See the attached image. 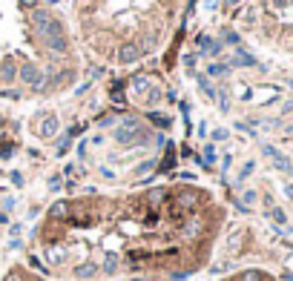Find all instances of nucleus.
Instances as JSON below:
<instances>
[{
	"label": "nucleus",
	"mask_w": 293,
	"mask_h": 281,
	"mask_svg": "<svg viewBox=\"0 0 293 281\" xmlns=\"http://www.w3.org/2000/svg\"><path fill=\"white\" fill-rule=\"evenodd\" d=\"M150 121H153V124H158V127H167V124H170V118H167V115H158V112H150Z\"/></svg>",
	"instance_id": "obj_14"
},
{
	"label": "nucleus",
	"mask_w": 293,
	"mask_h": 281,
	"mask_svg": "<svg viewBox=\"0 0 293 281\" xmlns=\"http://www.w3.org/2000/svg\"><path fill=\"white\" fill-rule=\"evenodd\" d=\"M17 78V66H14L12 60H3L0 63V83H9Z\"/></svg>",
	"instance_id": "obj_4"
},
{
	"label": "nucleus",
	"mask_w": 293,
	"mask_h": 281,
	"mask_svg": "<svg viewBox=\"0 0 293 281\" xmlns=\"http://www.w3.org/2000/svg\"><path fill=\"white\" fill-rule=\"evenodd\" d=\"M224 3H227V6H236V3H239V0H224Z\"/></svg>",
	"instance_id": "obj_23"
},
{
	"label": "nucleus",
	"mask_w": 293,
	"mask_h": 281,
	"mask_svg": "<svg viewBox=\"0 0 293 281\" xmlns=\"http://www.w3.org/2000/svg\"><path fill=\"white\" fill-rule=\"evenodd\" d=\"M43 43H46L52 52H66V35H46Z\"/></svg>",
	"instance_id": "obj_5"
},
{
	"label": "nucleus",
	"mask_w": 293,
	"mask_h": 281,
	"mask_svg": "<svg viewBox=\"0 0 293 281\" xmlns=\"http://www.w3.org/2000/svg\"><path fill=\"white\" fill-rule=\"evenodd\" d=\"M66 149H69V135H66V138H60V140H58V152L63 155V152H66Z\"/></svg>",
	"instance_id": "obj_16"
},
{
	"label": "nucleus",
	"mask_w": 293,
	"mask_h": 281,
	"mask_svg": "<svg viewBox=\"0 0 293 281\" xmlns=\"http://www.w3.org/2000/svg\"><path fill=\"white\" fill-rule=\"evenodd\" d=\"M55 132H58V118L46 115V118H43V124H40V135H43V138H52Z\"/></svg>",
	"instance_id": "obj_6"
},
{
	"label": "nucleus",
	"mask_w": 293,
	"mask_h": 281,
	"mask_svg": "<svg viewBox=\"0 0 293 281\" xmlns=\"http://www.w3.org/2000/svg\"><path fill=\"white\" fill-rule=\"evenodd\" d=\"M256 201V192H245V204H253Z\"/></svg>",
	"instance_id": "obj_20"
},
{
	"label": "nucleus",
	"mask_w": 293,
	"mask_h": 281,
	"mask_svg": "<svg viewBox=\"0 0 293 281\" xmlns=\"http://www.w3.org/2000/svg\"><path fill=\"white\" fill-rule=\"evenodd\" d=\"M270 215H273V221L285 224V212H282V210H273V212H270Z\"/></svg>",
	"instance_id": "obj_18"
},
{
	"label": "nucleus",
	"mask_w": 293,
	"mask_h": 281,
	"mask_svg": "<svg viewBox=\"0 0 293 281\" xmlns=\"http://www.w3.org/2000/svg\"><path fill=\"white\" fill-rule=\"evenodd\" d=\"M207 72H210V75H216V78H222V75H227V72H230V66H224V63H213Z\"/></svg>",
	"instance_id": "obj_12"
},
{
	"label": "nucleus",
	"mask_w": 293,
	"mask_h": 281,
	"mask_svg": "<svg viewBox=\"0 0 293 281\" xmlns=\"http://www.w3.org/2000/svg\"><path fill=\"white\" fill-rule=\"evenodd\" d=\"M132 86H135V92H147L150 89V78H135Z\"/></svg>",
	"instance_id": "obj_13"
},
{
	"label": "nucleus",
	"mask_w": 293,
	"mask_h": 281,
	"mask_svg": "<svg viewBox=\"0 0 293 281\" xmlns=\"http://www.w3.org/2000/svg\"><path fill=\"white\" fill-rule=\"evenodd\" d=\"M233 66H256V58H250L247 52H239L233 58Z\"/></svg>",
	"instance_id": "obj_8"
},
{
	"label": "nucleus",
	"mask_w": 293,
	"mask_h": 281,
	"mask_svg": "<svg viewBox=\"0 0 293 281\" xmlns=\"http://www.w3.org/2000/svg\"><path fill=\"white\" fill-rule=\"evenodd\" d=\"M49 3H58V0H49Z\"/></svg>",
	"instance_id": "obj_24"
},
{
	"label": "nucleus",
	"mask_w": 293,
	"mask_h": 281,
	"mask_svg": "<svg viewBox=\"0 0 293 281\" xmlns=\"http://www.w3.org/2000/svg\"><path fill=\"white\" fill-rule=\"evenodd\" d=\"M276 3H279V6H288V3H291V0H276Z\"/></svg>",
	"instance_id": "obj_22"
},
{
	"label": "nucleus",
	"mask_w": 293,
	"mask_h": 281,
	"mask_svg": "<svg viewBox=\"0 0 293 281\" xmlns=\"http://www.w3.org/2000/svg\"><path fill=\"white\" fill-rule=\"evenodd\" d=\"M49 20H52V17H49V12H32V23H35L37 29H43Z\"/></svg>",
	"instance_id": "obj_9"
},
{
	"label": "nucleus",
	"mask_w": 293,
	"mask_h": 281,
	"mask_svg": "<svg viewBox=\"0 0 293 281\" xmlns=\"http://www.w3.org/2000/svg\"><path fill=\"white\" fill-rule=\"evenodd\" d=\"M138 58H141L138 43H121V46H118V60H121V63H135Z\"/></svg>",
	"instance_id": "obj_2"
},
{
	"label": "nucleus",
	"mask_w": 293,
	"mask_h": 281,
	"mask_svg": "<svg viewBox=\"0 0 293 281\" xmlns=\"http://www.w3.org/2000/svg\"><path fill=\"white\" fill-rule=\"evenodd\" d=\"M150 169H153V161H147V164H141V166H138V175H147Z\"/></svg>",
	"instance_id": "obj_17"
},
{
	"label": "nucleus",
	"mask_w": 293,
	"mask_h": 281,
	"mask_svg": "<svg viewBox=\"0 0 293 281\" xmlns=\"http://www.w3.org/2000/svg\"><path fill=\"white\" fill-rule=\"evenodd\" d=\"M3 281H29V276H26L23 270H9V273H6V279Z\"/></svg>",
	"instance_id": "obj_11"
},
{
	"label": "nucleus",
	"mask_w": 293,
	"mask_h": 281,
	"mask_svg": "<svg viewBox=\"0 0 293 281\" xmlns=\"http://www.w3.org/2000/svg\"><path fill=\"white\" fill-rule=\"evenodd\" d=\"M17 78H20V81H26V83H32V86H35V83L40 81V69H37L35 63H23V66L17 69Z\"/></svg>",
	"instance_id": "obj_3"
},
{
	"label": "nucleus",
	"mask_w": 293,
	"mask_h": 281,
	"mask_svg": "<svg viewBox=\"0 0 293 281\" xmlns=\"http://www.w3.org/2000/svg\"><path fill=\"white\" fill-rule=\"evenodd\" d=\"M135 135H141L138 118H127V121H124V127L115 129V140H121V143H132V140H135Z\"/></svg>",
	"instance_id": "obj_1"
},
{
	"label": "nucleus",
	"mask_w": 293,
	"mask_h": 281,
	"mask_svg": "<svg viewBox=\"0 0 293 281\" xmlns=\"http://www.w3.org/2000/svg\"><path fill=\"white\" fill-rule=\"evenodd\" d=\"M20 6H23V9H35L37 0H20Z\"/></svg>",
	"instance_id": "obj_19"
},
{
	"label": "nucleus",
	"mask_w": 293,
	"mask_h": 281,
	"mask_svg": "<svg viewBox=\"0 0 293 281\" xmlns=\"http://www.w3.org/2000/svg\"><path fill=\"white\" fill-rule=\"evenodd\" d=\"M285 192H288V198H293V187H291V184L285 187Z\"/></svg>",
	"instance_id": "obj_21"
},
{
	"label": "nucleus",
	"mask_w": 293,
	"mask_h": 281,
	"mask_svg": "<svg viewBox=\"0 0 293 281\" xmlns=\"http://www.w3.org/2000/svg\"><path fill=\"white\" fill-rule=\"evenodd\" d=\"M273 164H276V169H282V172H291V175H293V164L288 161V158L276 155V158H273Z\"/></svg>",
	"instance_id": "obj_10"
},
{
	"label": "nucleus",
	"mask_w": 293,
	"mask_h": 281,
	"mask_svg": "<svg viewBox=\"0 0 293 281\" xmlns=\"http://www.w3.org/2000/svg\"><path fill=\"white\" fill-rule=\"evenodd\" d=\"M40 35L46 37V35H63V23L60 20H49L43 29H40Z\"/></svg>",
	"instance_id": "obj_7"
},
{
	"label": "nucleus",
	"mask_w": 293,
	"mask_h": 281,
	"mask_svg": "<svg viewBox=\"0 0 293 281\" xmlns=\"http://www.w3.org/2000/svg\"><path fill=\"white\" fill-rule=\"evenodd\" d=\"M112 104H127V98H124L121 89H112Z\"/></svg>",
	"instance_id": "obj_15"
}]
</instances>
